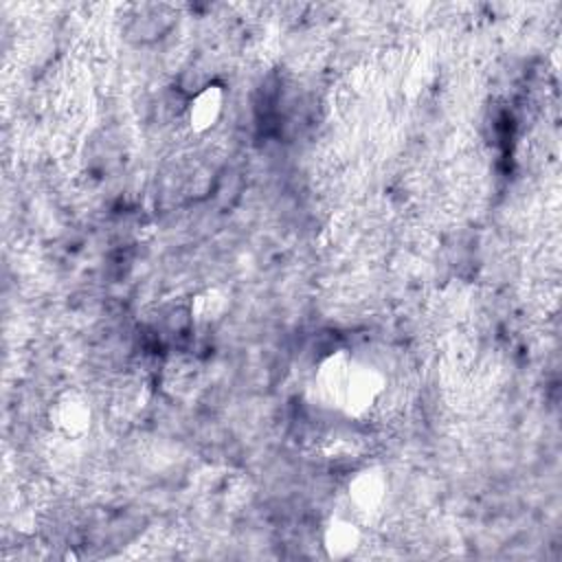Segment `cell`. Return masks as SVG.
Returning a JSON list of instances; mask_svg holds the SVG:
<instances>
[{
  "label": "cell",
  "instance_id": "6da1fadb",
  "mask_svg": "<svg viewBox=\"0 0 562 562\" xmlns=\"http://www.w3.org/2000/svg\"><path fill=\"white\" fill-rule=\"evenodd\" d=\"M323 400L347 417L367 415L384 391V375L347 351L325 358L316 373Z\"/></svg>",
  "mask_w": 562,
  "mask_h": 562
},
{
  "label": "cell",
  "instance_id": "7a4b0ae2",
  "mask_svg": "<svg viewBox=\"0 0 562 562\" xmlns=\"http://www.w3.org/2000/svg\"><path fill=\"white\" fill-rule=\"evenodd\" d=\"M48 422L57 435L75 441L90 432L94 424V411L83 393L70 389L53 400L48 408Z\"/></svg>",
  "mask_w": 562,
  "mask_h": 562
},
{
  "label": "cell",
  "instance_id": "3957f363",
  "mask_svg": "<svg viewBox=\"0 0 562 562\" xmlns=\"http://www.w3.org/2000/svg\"><path fill=\"white\" fill-rule=\"evenodd\" d=\"M391 481L382 465L358 468L347 481V498L360 514L378 512L389 496Z\"/></svg>",
  "mask_w": 562,
  "mask_h": 562
},
{
  "label": "cell",
  "instance_id": "277c9868",
  "mask_svg": "<svg viewBox=\"0 0 562 562\" xmlns=\"http://www.w3.org/2000/svg\"><path fill=\"white\" fill-rule=\"evenodd\" d=\"M226 105V92L220 83L209 81L198 92H193L184 105V119L191 132L206 134L217 127Z\"/></svg>",
  "mask_w": 562,
  "mask_h": 562
},
{
  "label": "cell",
  "instance_id": "5b68a950",
  "mask_svg": "<svg viewBox=\"0 0 562 562\" xmlns=\"http://www.w3.org/2000/svg\"><path fill=\"white\" fill-rule=\"evenodd\" d=\"M321 547L329 560H347L362 547V531L351 518L331 516L323 525Z\"/></svg>",
  "mask_w": 562,
  "mask_h": 562
},
{
  "label": "cell",
  "instance_id": "8992f818",
  "mask_svg": "<svg viewBox=\"0 0 562 562\" xmlns=\"http://www.w3.org/2000/svg\"><path fill=\"white\" fill-rule=\"evenodd\" d=\"M231 310V292L222 285H211L200 290L189 307V316L198 325H215Z\"/></svg>",
  "mask_w": 562,
  "mask_h": 562
}]
</instances>
